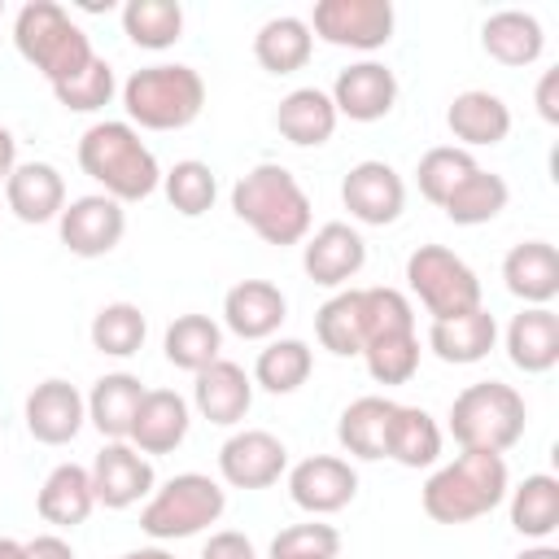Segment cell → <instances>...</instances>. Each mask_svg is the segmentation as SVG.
<instances>
[{"instance_id": "obj_1", "label": "cell", "mask_w": 559, "mask_h": 559, "mask_svg": "<svg viewBox=\"0 0 559 559\" xmlns=\"http://www.w3.org/2000/svg\"><path fill=\"white\" fill-rule=\"evenodd\" d=\"M79 166L118 205L144 201L162 188V166L131 122H92L79 135Z\"/></svg>"}, {"instance_id": "obj_2", "label": "cell", "mask_w": 559, "mask_h": 559, "mask_svg": "<svg viewBox=\"0 0 559 559\" xmlns=\"http://www.w3.org/2000/svg\"><path fill=\"white\" fill-rule=\"evenodd\" d=\"M231 210L266 245H301L310 236V197L280 162H258L231 183Z\"/></svg>"}, {"instance_id": "obj_3", "label": "cell", "mask_w": 559, "mask_h": 559, "mask_svg": "<svg viewBox=\"0 0 559 559\" xmlns=\"http://www.w3.org/2000/svg\"><path fill=\"white\" fill-rule=\"evenodd\" d=\"M511 489L507 476V459L502 454H480V450H463L454 463L437 467L424 485V515L437 524H467L489 515Z\"/></svg>"}, {"instance_id": "obj_4", "label": "cell", "mask_w": 559, "mask_h": 559, "mask_svg": "<svg viewBox=\"0 0 559 559\" xmlns=\"http://www.w3.org/2000/svg\"><path fill=\"white\" fill-rule=\"evenodd\" d=\"M122 109H127L131 127L183 131L205 109V79L192 66H179V61L144 66L122 83Z\"/></svg>"}, {"instance_id": "obj_5", "label": "cell", "mask_w": 559, "mask_h": 559, "mask_svg": "<svg viewBox=\"0 0 559 559\" xmlns=\"http://www.w3.org/2000/svg\"><path fill=\"white\" fill-rule=\"evenodd\" d=\"M13 48L22 52L26 66H35L52 87L74 79L96 52L87 31L52 0H26L13 17Z\"/></svg>"}, {"instance_id": "obj_6", "label": "cell", "mask_w": 559, "mask_h": 559, "mask_svg": "<svg viewBox=\"0 0 559 559\" xmlns=\"http://www.w3.org/2000/svg\"><path fill=\"white\" fill-rule=\"evenodd\" d=\"M528 424L524 397L502 380H476L450 402V437L459 450L507 454Z\"/></svg>"}, {"instance_id": "obj_7", "label": "cell", "mask_w": 559, "mask_h": 559, "mask_svg": "<svg viewBox=\"0 0 559 559\" xmlns=\"http://www.w3.org/2000/svg\"><path fill=\"white\" fill-rule=\"evenodd\" d=\"M223 511H227V489L214 476H205V472H179L162 489H153L144 498L140 528L153 542H179V537H197L201 528L218 524Z\"/></svg>"}, {"instance_id": "obj_8", "label": "cell", "mask_w": 559, "mask_h": 559, "mask_svg": "<svg viewBox=\"0 0 559 559\" xmlns=\"http://www.w3.org/2000/svg\"><path fill=\"white\" fill-rule=\"evenodd\" d=\"M406 284L432 319H450V314H463V310L480 306L476 271L445 245H419L406 258Z\"/></svg>"}, {"instance_id": "obj_9", "label": "cell", "mask_w": 559, "mask_h": 559, "mask_svg": "<svg viewBox=\"0 0 559 559\" xmlns=\"http://www.w3.org/2000/svg\"><path fill=\"white\" fill-rule=\"evenodd\" d=\"M393 4L389 0H319L310 13V35L332 48L376 52L393 39Z\"/></svg>"}, {"instance_id": "obj_10", "label": "cell", "mask_w": 559, "mask_h": 559, "mask_svg": "<svg viewBox=\"0 0 559 559\" xmlns=\"http://www.w3.org/2000/svg\"><path fill=\"white\" fill-rule=\"evenodd\" d=\"M341 201H345V210H349L354 223H362V227H389L406 210V183H402V175L389 162L367 157V162H358V166L345 170Z\"/></svg>"}, {"instance_id": "obj_11", "label": "cell", "mask_w": 559, "mask_h": 559, "mask_svg": "<svg viewBox=\"0 0 559 559\" xmlns=\"http://www.w3.org/2000/svg\"><path fill=\"white\" fill-rule=\"evenodd\" d=\"M87 476H92L96 507H109V511H127L157 489V472H153L148 454H140L131 441H105L100 454L92 459Z\"/></svg>"}, {"instance_id": "obj_12", "label": "cell", "mask_w": 559, "mask_h": 559, "mask_svg": "<svg viewBox=\"0 0 559 559\" xmlns=\"http://www.w3.org/2000/svg\"><path fill=\"white\" fill-rule=\"evenodd\" d=\"M57 231L74 258H105L118 249V240L127 231V210L105 192H87V197L66 201Z\"/></svg>"}, {"instance_id": "obj_13", "label": "cell", "mask_w": 559, "mask_h": 559, "mask_svg": "<svg viewBox=\"0 0 559 559\" xmlns=\"http://www.w3.org/2000/svg\"><path fill=\"white\" fill-rule=\"evenodd\" d=\"M288 472V445L266 428H240L218 450V476L231 489H271Z\"/></svg>"}, {"instance_id": "obj_14", "label": "cell", "mask_w": 559, "mask_h": 559, "mask_svg": "<svg viewBox=\"0 0 559 559\" xmlns=\"http://www.w3.org/2000/svg\"><path fill=\"white\" fill-rule=\"evenodd\" d=\"M358 493V472L349 467V459L336 454H310L301 463L288 467V498L306 511V515H336L354 502Z\"/></svg>"}, {"instance_id": "obj_15", "label": "cell", "mask_w": 559, "mask_h": 559, "mask_svg": "<svg viewBox=\"0 0 559 559\" xmlns=\"http://www.w3.org/2000/svg\"><path fill=\"white\" fill-rule=\"evenodd\" d=\"M26 432L39 445H70L87 424V397L70 380H39L26 393Z\"/></svg>"}, {"instance_id": "obj_16", "label": "cell", "mask_w": 559, "mask_h": 559, "mask_svg": "<svg viewBox=\"0 0 559 559\" xmlns=\"http://www.w3.org/2000/svg\"><path fill=\"white\" fill-rule=\"evenodd\" d=\"M328 96L336 105V118L380 122L397 105V74L384 61H354V66H345L336 74V83H332Z\"/></svg>"}, {"instance_id": "obj_17", "label": "cell", "mask_w": 559, "mask_h": 559, "mask_svg": "<svg viewBox=\"0 0 559 559\" xmlns=\"http://www.w3.org/2000/svg\"><path fill=\"white\" fill-rule=\"evenodd\" d=\"M367 262V240L358 236V227L349 223H323L314 236H306L301 245V271L319 284V288H341L349 284Z\"/></svg>"}, {"instance_id": "obj_18", "label": "cell", "mask_w": 559, "mask_h": 559, "mask_svg": "<svg viewBox=\"0 0 559 559\" xmlns=\"http://www.w3.org/2000/svg\"><path fill=\"white\" fill-rule=\"evenodd\" d=\"M288 319V297L271 280H240L223 297V323L240 341H271Z\"/></svg>"}, {"instance_id": "obj_19", "label": "cell", "mask_w": 559, "mask_h": 559, "mask_svg": "<svg viewBox=\"0 0 559 559\" xmlns=\"http://www.w3.org/2000/svg\"><path fill=\"white\" fill-rule=\"evenodd\" d=\"M192 406L201 411V419H210L218 428H236L253 406V376L240 362L218 358L205 371H197Z\"/></svg>"}, {"instance_id": "obj_20", "label": "cell", "mask_w": 559, "mask_h": 559, "mask_svg": "<svg viewBox=\"0 0 559 559\" xmlns=\"http://www.w3.org/2000/svg\"><path fill=\"white\" fill-rule=\"evenodd\" d=\"M192 428V411L175 389H144V402L131 424V445L140 454H175Z\"/></svg>"}, {"instance_id": "obj_21", "label": "cell", "mask_w": 559, "mask_h": 559, "mask_svg": "<svg viewBox=\"0 0 559 559\" xmlns=\"http://www.w3.org/2000/svg\"><path fill=\"white\" fill-rule=\"evenodd\" d=\"M445 127L459 140V148H485V144H502L511 135V109L498 92L485 87H467L450 100L445 109Z\"/></svg>"}, {"instance_id": "obj_22", "label": "cell", "mask_w": 559, "mask_h": 559, "mask_svg": "<svg viewBox=\"0 0 559 559\" xmlns=\"http://www.w3.org/2000/svg\"><path fill=\"white\" fill-rule=\"evenodd\" d=\"M4 205L22 223H52L66 210V179L52 162H17L4 179Z\"/></svg>"}, {"instance_id": "obj_23", "label": "cell", "mask_w": 559, "mask_h": 559, "mask_svg": "<svg viewBox=\"0 0 559 559\" xmlns=\"http://www.w3.org/2000/svg\"><path fill=\"white\" fill-rule=\"evenodd\" d=\"M502 284L524 306H550L559 297V249L550 240H520L502 258Z\"/></svg>"}, {"instance_id": "obj_24", "label": "cell", "mask_w": 559, "mask_h": 559, "mask_svg": "<svg viewBox=\"0 0 559 559\" xmlns=\"http://www.w3.org/2000/svg\"><path fill=\"white\" fill-rule=\"evenodd\" d=\"M493 341H498V323L485 306L450 314V319H432V328H428V349L450 367H472V362L489 358Z\"/></svg>"}, {"instance_id": "obj_25", "label": "cell", "mask_w": 559, "mask_h": 559, "mask_svg": "<svg viewBox=\"0 0 559 559\" xmlns=\"http://www.w3.org/2000/svg\"><path fill=\"white\" fill-rule=\"evenodd\" d=\"M507 358L524 376H546L559 362V314L550 306H524L507 323Z\"/></svg>"}, {"instance_id": "obj_26", "label": "cell", "mask_w": 559, "mask_h": 559, "mask_svg": "<svg viewBox=\"0 0 559 559\" xmlns=\"http://www.w3.org/2000/svg\"><path fill=\"white\" fill-rule=\"evenodd\" d=\"M393 411L397 402L393 397H380V393H367V397H354L341 419H336V441L345 454L354 459H384L389 454V424H393Z\"/></svg>"}, {"instance_id": "obj_27", "label": "cell", "mask_w": 559, "mask_h": 559, "mask_svg": "<svg viewBox=\"0 0 559 559\" xmlns=\"http://www.w3.org/2000/svg\"><path fill=\"white\" fill-rule=\"evenodd\" d=\"M92 507H96L92 476H87V467H79V463H57V467L44 476L39 493H35V511H39V520L52 524V528H79V524L92 515Z\"/></svg>"}, {"instance_id": "obj_28", "label": "cell", "mask_w": 559, "mask_h": 559, "mask_svg": "<svg viewBox=\"0 0 559 559\" xmlns=\"http://www.w3.org/2000/svg\"><path fill=\"white\" fill-rule=\"evenodd\" d=\"M480 48L507 66V70H520V66H533L546 48V35H542V22L524 9H498L485 17L480 26Z\"/></svg>"}, {"instance_id": "obj_29", "label": "cell", "mask_w": 559, "mask_h": 559, "mask_svg": "<svg viewBox=\"0 0 559 559\" xmlns=\"http://www.w3.org/2000/svg\"><path fill=\"white\" fill-rule=\"evenodd\" d=\"M336 105L323 87H293L275 109V131L297 148H319L336 131Z\"/></svg>"}, {"instance_id": "obj_30", "label": "cell", "mask_w": 559, "mask_h": 559, "mask_svg": "<svg viewBox=\"0 0 559 559\" xmlns=\"http://www.w3.org/2000/svg\"><path fill=\"white\" fill-rule=\"evenodd\" d=\"M140 402H144L140 376H131V371H109V376H100V380L92 384V393H87V424H92L105 441H127Z\"/></svg>"}, {"instance_id": "obj_31", "label": "cell", "mask_w": 559, "mask_h": 559, "mask_svg": "<svg viewBox=\"0 0 559 559\" xmlns=\"http://www.w3.org/2000/svg\"><path fill=\"white\" fill-rule=\"evenodd\" d=\"M310 52H314V35H310L306 17H293V13L262 22L253 35V57L266 74H293L310 61Z\"/></svg>"}, {"instance_id": "obj_32", "label": "cell", "mask_w": 559, "mask_h": 559, "mask_svg": "<svg viewBox=\"0 0 559 559\" xmlns=\"http://www.w3.org/2000/svg\"><path fill=\"white\" fill-rule=\"evenodd\" d=\"M162 354L170 367L197 376L223 358V328L210 314H179L162 336Z\"/></svg>"}, {"instance_id": "obj_33", "label": "cell", "mask_w": 559, "mask_h": 559, "mask_svg": "<svg viewBox=\"0 0 559 559\" xmlns=\"http://www.w3.org/2000/svg\"><path fill=\"white\" fill-rule=\"evenodd\" d=\"M314 336L328 354L336 358H358L367 336H362V288H341L314 310Z\"/></svg>"}, {"instance_id": "obj_34", "label": "cell", "mask_w": 559, "mask_h": 559, "mask_svg": "<svg viewBox=\"0 0 559 559\" xmlns=\"http://www.w3.org/2000/svg\"><path fill=\"white\" fill-rule=\"evenodd\" d=\"M507 493H511V528L520 537L546 542L559 528V480L550 472H533Z\"/></svg>"}, {"instance_id": "obj_35", "label": "cell", "mask_w": 559, "mask_h": 559, "mask_svg": "<svg viewBox=\"0 0 559 559\" xmlns=\"http://www.w3.org/2000/svg\"><path fill=\"white\" fill-rule=\"evenodd\" d=\"M507 201H511L507 179L493 175V170H485V166H476V170L445 197L441 210H445V218L459 223V227H480V223H493V218L507 210Z\"/></svg>"}, {"instance_id": "obj_36", "label": "cell", "mask_w": 559, "mask_h": 559, "mask_svg": "<svg viewBox=\"0 0 559 559\" xmlns=\"http://www.w3.org/2000/svg\"><path fill=\"white\" fill-rule=\"evenodd\" d=\"M402 467H432L441 459V428L424 406H397L389 424V454Z\"/></svg>"}, {"instance_id": "obj_37", "label": "cell", "mask_w": 559, "mask_h": 559, "mask_svg": "<svg viewBox=\"0 0 559 559\" xmlns=\"http://www.w3.org/2000/svg\"><path fill=\"white\" fill-rule=\"evenodd\" d=\"M310 371H314L310 345L297 341V336H280V341H271V345L258 354V362H253V384L280 397V393H297V389L310 380Z\"/></svg>"}, {"instance_id": "obj_38", "label": "cell", "mask_w": 559, "mask_h": 559, "mask_svg": "<svg viewBox=\"0 0 559 559\" xmlns=\"http://www.w3.org/2000/svg\"><path fill=\"white\" fill-rule=\"evenodd\" d=\"M87 336H92V349L96 354L131 358V354H140V345L148 336V319H144V310L135 301H109V306H100L92 314Z\"/></svg>"}, {"instance_id": "obj_39", "label": "cell", "mask_w": 559, "mask_h": 559, "mask_svg": "<svg viewBox=\"0 0 559 559\" xmlns=\"http://www.w3.org/2000/svg\"><path fill=\"white\" fill-rule=\"evenodd\" d=\"M122 35L135 48L162 52L183 35V9L175 0H127L122 4Z\"/></svg>"}, {"instance_id": "obj_40", "label": "cell", "mask_w": 559, "mask_h": 559, "mask_svg": "<svg viewBox=\"0 0 559 559\" xmlns=\"http://www.w3.org/2000/svg\"><path fill=\"white\" fill-rule=\"evenodd\" d=\"M162 192H166V201H170L175 214L201 218V214L214 205V197H218V179H214V170H210L205 162L183 157V162H175V166L162 175Z\"/></svg>"}, {"instance_id": "obj_41", "label": "cell", "mask_w": 559, "mask_h": 559, "mask_svg": "<svg viewBox=\"0 0 559 559\" xmlns=\"http://www.w3.org/2000/svg\"><path fill=\"white\" fill-rule=\"evenodd\" d=\"M472 170H476V157H472L467 148H459V144H437V148H428V153L419 157L415 183H419L424 201L445 205V197H450Z\"/></svg>"}, {"instance_id": "obj_42", "label": "cell", "mask_w": 559, "mask_h": 559, "mask_svg": "<svg viewBox=\"0 0 559 559\" xmlns=\"http://www.w3.org/2000/svg\"><path fill=\"white\" fill-rule=\"evenodd\" d=\"M367 362V376L376 384H406L419 371V336L415 332H397V336H376L362 345L358 354Z\"/></svg>"}, {"instance_id": "obj_43", "label": "cell", "mask_w": 559, "mask_h": 559, "mask_svg": "<svg viewBox=\"0 0 559 559\" xmlns=\"http://www.w3.org/2000/svg\"><path fill=\"white\" fill-rule=\"evenodd\" d=\"M114 87H118L114 66H109L105 57H92L74 79L57 83L52 96H57V105H66L70 114H96V109H105V105L114 100Z\"/></svg>"}, {"instance_id": "obj_44", "label": "cell", "mask_w": 559, "mask_h": 559, "mask_svg": "<svg viewBox=\"0 0 559 559\" xmlns=\"http://www.w3.org/2000/svg\"><path fill=\"white\" fill-rule=\"evenodd\" d=\"M397 332H415V310L397 288H362V336H397Z\"/></svg>"}, {"instance_id": "obj_45", "label": "cell", "mask_w": 559, "mask_h": 559, "mask_svg": "<svg viewBox=\"0 0 559 559\" xmlns=\"http://www.w3.org/2000/svg\"><path fill=\"white\" fill-rule=\"evenodd\" d=\"M341 555V533L332 524H288L271 542V559H336Z\"/></svg>"}, {"instance_id": "obj_46", "label": "cell", "mask_w": 559, "mask_h": 559, "mask_svg": "<svg viewBox=\"0 0 559 559\" xmlns=\"http://www.w3.org/2000/svg\"><path fill=\"white\" fill-rule=\"evenodd\" d=\"M201 559H258V550H253V542H249L245 533L223 528V533H214V537L201 546Z\"/></svg>"}, {"instance_id": "obj_47", "label": "cell", "mask_w": 559, "mask_h": 559, "mask_svg": "<svg viewBox=\"0 0 559 559\" xmlns=\"http://www.w3.org/2000/svg\"><path fill=\"white\" fill-rule=\"evenodd\" d=\"M537 114H542V122H550V127H559V70H542V79H537Z\"/></svg>"}, {"instance_id": "obj_48", "label": "cell", "mask_w": 559, "mask_h": 559, "mask_svg": "<svg viewBox=\"0 0 559 559\" xmlns=\"http://www.w3.org/2000/svg\"><path fill=\"white\" fill-rule=\"evenodd\" d=\"M22 550H26V559H79L61 533H39V537L22 542Z\"/></svg>"}, {"instance_id": "obj_49", "label": "cell", "mask_w": 559, "mask_h": 559, "mask_svg": "<svg viewBox=\"0 0 559 559\" xmlns=\"http://www.w3.org/2000/svg\"><path fill=\"white\" fill-rule=\"evenodd\" d=\"M13 166H17V140H13V131L0 122V183L13 175Z\"/></svg>"}, {"instance_id": "obj_50", "label": "cell", "mask_w": 559, "mask_h": 559, "mask_svg": "<svg viewBox=\"0 0 559 559\" xmlns=\"http://www.w3.org/2000/svg\"><path fill=\"white\" fill-rule=\"evenodd\" d=\"M515 559H559V550H555V546H546V542H537V546H524Z\"/></svg>"}, {"instance_id": "obj_51", "label": "cell", "mask_w": 559, "mask_h": 559, "mask_svg": "<svg viewBox=\"0 0 559 559\" xmlns=\"http://www.w3.org/2000/svg\"><path fill=\"white\" fill-rule=\"evenodd\" d=\"M118 559H175V555L162 550V546H140V550H127V555H118Z\"/></svg>"}, {"instance_id": "obj_52", "label": "cell", "mask_w": 559, "mask_h": 559, "mask_svg": "<svg viewBox=\"0 0 559 559\" xmlns=\"http://www.w3.org/2000/svg\"><path fill=\"white\" fill-rule=\"evenodd\" d=\"M0 559H26L22 542H13V537H0Z\"/></svg>"}, {"instance_id": "obj_53", "label": "cell", "mask_w": 559, "mask_h": 559, "mask_svg": "<svg viewBox=\"0 0 559 559\" xmlns=\"http://www.w3.org/2000/svg\"><path fill=\"white\" fill-rule=\"evenodd\" d=\"M0 17H4V0H0Z\"/></svg>"}]
</instances>
